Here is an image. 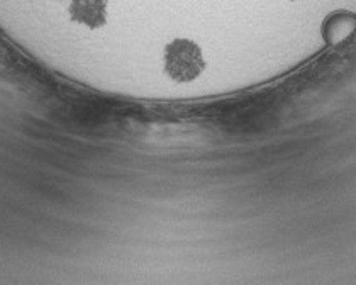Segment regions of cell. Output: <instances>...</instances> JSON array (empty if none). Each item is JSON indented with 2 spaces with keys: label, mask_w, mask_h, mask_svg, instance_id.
Returning a JSON list of instances; mask_svg holds the SVG:
<instances>
[{
  "label": "cell",
  "mask_w": 356,
  "mask_h": 285,
  "mask_svg": "<svg viewBox=\"0 0 356 285\" xmlns=\"http://www.w3.org/2000/svg\"><path fill=\"white\" fill-rule=\"evenodd\" d=\"M206 68L202 49L192 40L178 38L165 48V73L178 83L195 80Z\"/></svg>",
  "instance_id": "obj_1"
},
{
  "label": "cell",
  "mask_w": 356,
  "mask_h": 285,
  "mask_svg": "<svg viewBox=\"0 0 356 285\" xmlns=\"http://www.w3.org/2000/svg\"><path fill=\"white\" fill-rule=\"evenodd\" d=\"M68 13L73 22L99 29L107 22V0H72Z\"/></svg>",
  "instance_id": "obj_2"
}]
</instances>
